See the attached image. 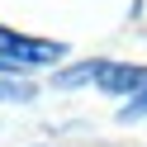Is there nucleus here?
I'll return each mask as SVG.
<instances>
[{
	"instance_id": "1",
	"label": "nucleus",
	"mask_w": 147,
	"mask_h": 147,
	"mask_svg": "<svg viewBox=\"0 0 147 147\" xmlns=\"http://www.w3.org/2000/svg\"><path fill=\"white\" fill-rule=\"evenodd\" d=\"M62 57H67V48L57 38H29V33L0 29V76H14L29 67H52Z\"/></svg>"
},
{
	"instance_id": "2",
	"label": "nucleus",
	"mask_w": 147,
	"mask_h": 147,
	"mask_svg": "<svg viewBox=\"0 0 147 147\" xmlns=\"http://www.w3.org/2000/svg\"><path fill=\"white\" fill-rule=\"evenodd\" d=\"M100 90L109 95H142L147 90V67H128V62H100V76H95Z\"/></svg>"
},
{
	"instance_id": "4",
	"label": "nucleus",
	"mask_w": 147,
	"mask_h": 147,
	"mask_svg": "<svg viewBox=\"0 0 147 147\" xmlns=\"http://www.w3.org/2000/svg\"><path fill=\"white\" fill-rule=\"evenodd\" d=\"M119 119H128V123H133V119H147V90H142L138 100H128V105H123V114H119Z\"/></svg>"
},
{
	"instance_id": "3",
	"label": "nucleus",
	"mask_w": 147,
	"mask_h": 147,
	"mask_svg": "<svg viewBox=\"0 0 147 147\" xmlns=\"http://www.w3.org/2000/svg\"><path fill=\"white\" fill-rule=\"evenodd\" d=\"M0 100H33V86H29V81H10V76H5V81H0Z\"/></svg>"
}]
</instances>
